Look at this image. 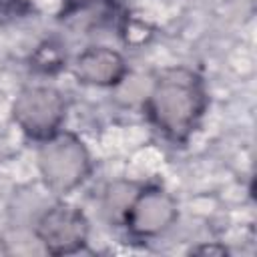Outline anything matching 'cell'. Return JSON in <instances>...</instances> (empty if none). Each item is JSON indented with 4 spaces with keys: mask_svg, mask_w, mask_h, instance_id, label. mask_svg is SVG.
I'll use <instances>...</instances> for the list:
<instances>
[{
    "mask_svg": "<svg viewBox=\"0 0 257 257\" xmlns=\"http://www.w3.org/2000/svg\"><path fill=\"white\" fill-rule=\"evenodd\" d=\"M12 116L26 137L42 143L60 131L66 100L52 86H26L12 104Z\"/></svg>",
    "mask_w": 257,
    "mask_h": 257,
    "instance_id": "3",
    "label": "cell"
},
{
    "mask_svg": "<svg viewBox=\"0 0 257 257\" xmlns=\"http://www.w3.org/2000/svg\"><path fill=\"white\" fill-rule=\"evenodd\" d=\"M191 253H195V255H227V249L223 245H199Z\"/></svg>",
    "mask_w": 257,
    "mask_h": 257,
    "instance_id": "11",
    "label": "cell"
},
{
    "mask_svg": "<svg viewBox=\"0 0 257 257\" xmlns=\"http://www.w3.org/2000/svg\"><path fill=\"white\" fill-rule=\"evenodd\" d=\"M179 217L177 201L161 187H145L137 191L126 205L120 223L139 239L157 237L167 231Z\"/></svg>",
    "mask_w": 257,
    "mask_h": 257,
    "instance_id": "4",
    "label": "cell"
},
{
    "mask_svg": "<svg viewBox=\"0 0 257 257\" xmlns=\"http://www.w3.org/2000/svg\"><path fill=\"white\" fill-rule=\"evenodd\" d=\"M64 66H66L64 44L54 38L42 40L30 54V68L38 74H56Z\"/></svg>",
    "mask_w": 257,
    "mask_h": 257,
    "instance_id": "8",
    "label": "cell"
},
{
    "mask_svg": "<svg viewBox=\"0 0 257 257\" xmlns=\"http://www.w3.org/2000/svg\"><path fill=\"white\" fill-rule=\"evenodd\" d=\"M207 104L203 76L187 66H171L155 78L145 98V112L169 141L185 143L199 126Z\"/></svg>",
    "mask_w": 257,
    "mask_h": 257,
    "instance_id": "1",
    "label": "cell"
},
{
    "mask_svg": "<svg viewBox=\"0 0 257 257\" xmlns=\"http://www.w3.org/2000/svg\"><path fill=\"white\" fill-rule=\"evenodd\" d=\"M32 12L30 0H0V20L24 18Z\"/></svg>",
    "mask_w": 257,
    "mask_h": 257,
    "instance_id": "10",
    "label": "cell"
},
{
    "mask_svg": "<svg viewBox=\"0 0 257 257\" xmlns=\"http://www.w3.org/2000/svg\"><path fill=\"white\" fill-rule=\"evenodd\" d=\"M74 76L82 84L116 86L126 76V62L120 52L106 46H88L74 62Z\"/></svg>",
    "mask_w": 257,
    "mask_h": 257,
    "instance_id": "6",
    "label": "cell"
},
{
    "mask_svg": "<svg viewBox=\"0 0 257 257\" xmlns=\"http://www.w3.org/2000/svg\"><path fill=\"white\" fill-rule=\"evenodd\" d=\"M112 12L114 0H64L60 18L70 26L90 30L108 22Z\"/></svg>",
    "mask_w": 257,
    "mask_h": 257,
    "instance_id": "7",
    "label": "cell"
},
{
    "mask_svg": "<svg viewBox=\"0 0 257 257\" xmlns=\"http://www.w3.org/2000/svg\"><path fill=\"white\" fill-rule=\"evenodd\" d=\"M38 167L42 179L56 195H66L90 175V155L84 143L72 135L58 131L40 143Z\"/></svg>",
    "mask_w": 257,
    "mask_h": 257,
    "instance_id": "2",
    "label": "cell"
},
{
    "mask_svg": "<svg viewBox=\"0 0 257 257\" xmlns=\"http://www.w3.org/2000/svg\"><path fill=\"white\" fill-rule=\"evenodd\" d=\"M120 34H122V40L131 46H141L145 42L151 40L153 36V28L145 22V20H139V18H124L122 20V26H120Z\"/></svg>",
    "mask_w": 257,
    "mask_h": 257,
    "instance_id": "9",
    "label": "cell"
},
{
    "mask_svg": "<svg viewBox=\"0 0 257 257\" xmlns=\"http://www.w3.org/2000/svg\"><path fill=\"white\" fill-rule=\"evenodd\" d=\"M36 237L52 255L76 253L86 245L88 219L78 207L56 203L40 215L36 223Z\"/></svg>",
    "mask_w": 257,
    "mask_h": 257,
    "instance_id": "5",
    "label": "cell"
}]
</instances>
